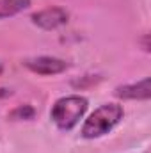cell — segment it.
Segmentation results:
<instances>
[{
  "label": "cell",
  "instance_id": "1",
  "mask_svg": "<svg viewBox=\"0 0 151 153\" xmlns=\"http://www.w3.org/2000/svg\"><path fill=\"white\" fill-rule=\"evenodd\" d=\"M123 114H124V111L119 103H103L82 125V130H80L82 137L84 139H98V137L107 135L110 130H114V126L119 125V121L123 119Z\"/></svg>",
  "mask_w": 151,
  "mask_h": 153
},
{
  "label": "cell",
  "instance_id": "2",
  "mask_svg": "<svg viewBox=\"0 0 151 153\" xmlns=\"http://www.w3.org/2000/svg\"><path fill=\"white\" fill-rule=\"evenodd\" d=\"M87 107H89L87 98L80 94L64 96L53 103L50 111V117L59 130H71L80 123V119L87 112Z\"/></svg>",
  "mask_w": 151,
  "mask_h": 153
},
{
  "label": "cell",
  "instance_id": "3",
  "mask_svg": "<svg viewBox=\"0 0 151 153\" xmlns=\"http://www.w3.org/2000/svg\"><path fill=\"white\" fill-rule=\"evenodd\" d=\"M23 66L27 70H30L32 73H38V75H59V73H64L70 64L64 61V59H59V57H52V55H39V57H29L23 61Z\"/></svg>",
  "mask_w": 151,
  "mask_h": 153
},
{
  "label": "cell",
  "instance_id": "4",
  "mask_svg": "<svg viewBox=\"0 0 151 153\" xmlns=\"http://www.w3.org/2000/svg\"><path fill=\"white\" fill-rule=\"evenodd\" d=\"M68 18H70V14L62 7H48V9L38 11L30 16L32 23L44 29V30H53V29L68 23Z\"/></svg>",
  "mask_w": 151,
  "mask_h": 153
},
{
  "label": "cell",
  "instance_id": "5",
  "mask_svg": "<svg viewBox=\"0 0 151 153\" xmlns=\"http://www.w3.org/2000/svg\"><path fill=\"white\" fill-rule=\"evenodd\" d=\"M115 96L121 100H150L151 96V85L150 78H142L135 84H124L115 87Z\"/></svg>",
  "mask_w": 151,
  "mask_h": 153
},
{
  "label": "cell",
  "instance_id": "6",
  "mask_svg": "<svg viewBox=\"0 0 151 153\" xmlns=\"http://www.w3.org/2000/svg\"><path fill=\"white\" fill-rule=\"evenodd\" d=\"M30 7V0H0V20L14 16Z\"/></svg>",
  "mask_w": 151,
  "mask_h": 153
},
{
  "label": "cell",
  "instance_id": "7",
  "mask_svg": "<svg viewBox=\"0 0 151 153\" xmlns=\"http://www.w3.org/2000/svg\"><path fill=\"white\" fill-rule=\"evenodd\" d=\"M9 117H13V119H32L34 117V109L30 107V105H23V107H18V109H14Z\"/></svg>",
  "mask_w": 151,
  "mask_h": 153
},
{
  "label": "cell",
  "instance_id": "8",
  "mask_svg": "<svg viewBox=\"0 0 151 153\" xmlns=\"http://www.w3.org/2000/svg\"><path fill=\"white\" fill-rule=\"evenodd\" d=\"M2 73H4V64L0 62V75H2Z\"/></svg>",
  "mask_w": 151,
  "mask_h": 153
}]
</instances>
